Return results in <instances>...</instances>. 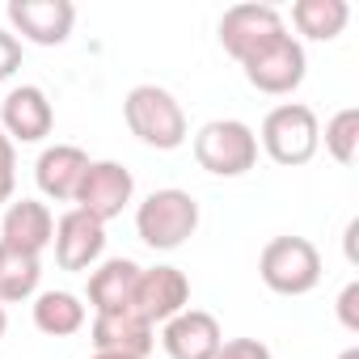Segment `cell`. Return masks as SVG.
<instances>
[{"label":"cell","mask_w":359,"mask_h":359,"mask_svg":"<svg viewBox=\"0 0 359 359\" xmlns=\"http://www.w3.org/2000/svg\"><path fill=\"white\" fill-rule=\"evenodd\" d=\"M123 118L131 127V135L156 152H173L182 148L187 135H191V123H187V110L169 89L161 85H135L127 97H123Z\"/></svg>","instance_id":"cell-1"},{"label":"cell","mask_w":359,"mask_h":359,"mask_svg":"<svg viewBox=\"0 0 359 359\" xmlns=\"http://www.w3.org/2000/svg\"><path fill=\"white\" fill-rule=\"evenodd\" d=\"M199 229V203L182 187H161L135 208V233L148 250H177Z\"/></svg>","instance_id":"cell-2"},{"label":"cell","mask_w":359,"mask_h":359,"mask_svg":"<svg viewBox=\"0 0 359 359\" xmlns=\"http://www.w3.org/2000/svg\"><path fill=\"white\" fill-rule=\"evenodd\" d=\"M262 152L283 165V169H296V165H309L321 148V123L313 114V106L304 102H283L275 106L266 118H262V131H254Z\"/></svg>","instance_id":"cell-3"},{"label":"cell","mask_w":359,"mask_h":359,"mask_svg":"<svg viewBox=\"0 0 359 359\" xmlns=\"http://www.w3.org/2000/svg\"><path fill=\"white\" fill-rule=\"evenodd\" d=\"M258 275L275 296H309L321 283V254L309 237H271L258 254Z\"/></svg>","instance_id":"cell-4"},{"label":"cell","mask_w":359,"mask_h":359,"mask_svg":"<svg viewBox=\"0 0 359 359\" xmlns=\"http://www.w3.org/2000/svg\"><path fill=\"white\" fill-rule=\"evenodd\" d=\"M195 161L212 177H241L258 165V135L241 118H212L195 131Z\"/></svg>","instance_id":"cell-5"},{"label":"cell","mask_w":359,"mask_h":359,"mask_svg":"<svg viewBox=\"0 0 359 359\" xmlns=\"http://www.w3.org/2000/svg\"><path fill=\"white\" fill-rule=\"evenodd\" d=\"M245 81L258 89V93H271V97H287L304 85V72H309V55H304V43L296 34H279L271 39L266 47H258L245 64H241Z\"/></svg>","instance_id":"cell-6"},{"label":"cell","mask_w":359,"mask_h":359,"mask_svg":"<svg viewBox=\"0 0 359 359\" xmlns=\"http://www.w3.org/2000/svg\"><path fill=\"white\" fill-rule=\"evenodd\" d=\"M182 309H191V279L177 266H140L135 292H131V313L144 317L152 330L165 325L169 317H177Z\"/></svg>","instance_id":"cell-7"},{"label":"cell","mask_w":359,"mask_h":359,"mask_svg":"<svg viewBox=\"0 0 359 359\" xmlns=\"http://www.w3.org/2000/svg\"><path fill=\"white\" fill-rule=\"evenodd\" d=\"M131 199H135V177H131L127 165H118V161H89V169H85V177H81L72 203H76L81 212H89L93 220L110 224L114 216L127 212Z\"/></svg>","instance_id":"cell-8"},{"label":"cell","mask_w":359,"mask_h":359,"mask_svg":"<svg viewBox=\"0 0 359 359\" xmlns=\"http://www.w3.org/2000/svg\"><path fill=\"white\" fill-rule=\"evenodd\" d=\"M279 34H287V22L275 5H233L220 18V47L237 64H245L258 47H266Z\"/></svg>","instance_id":"cell-9"},{"label":"cell","mask_w":359,"mask_h":359,"mask_svg":"<svg viewBox=\"0 0 359 359\" xmlns=\"http://www.w3.org/2000/svg\"><path fill=\"white\" fill-rule=\"evenodd\" d=\"M9 26L34 47H60L68 43L76 26V5L72 0H9Z\"/></svg>","instance_id":"cell-10"},{"label":"cell","mask_w":359,"mask_h":359,"mask_svg":"<svg viewBox=\"0 0 359 359\" xmlns=\"http://www.w3.org/2000/svg\"><path fill=\"white\" fill-rule=\"evenodd\" d=\"M55 127V106L39 85H13L0 102V131L13 144H39Z\"/></svg>","instance_id":"cell-11"},{"label":"cell","mask_w":359,"mask_h":359,"mask_svg":"<svg viewBox=\"0 0 359 359\" xmlns=\"http://www.w3.org/2000/svg\"><path fill=\"white\" fill-rule=\"evenodd\" d=\"M51 245H55L60 271H89V266H97L102 254H106V224L93 220L89 212L72 208V212H64V216L55 220Z\"/></svg>","instance_id":"cell-12"},{"label":"cell","mask_w":359,"mask_h":359,"mask_svg":"<svg viewBox=\"0 0 359 359\" xmlns=\"http://www.w3.org/2000/svg\"><path fill=\"white\" fill-rule=\"evenodd\" d=\"M224 342V330L203 309H182L161 325V346L169 359H212Z\"/></svg>","instance_id":"cell-13"},{"label":"cell","mask_w":359,"mask_h":359,"mask_svg":"<svg viewBox=\"0 0 359 359\" xmlns=\"http://www.w3.org/2000/svg\"><path fill=\"white\" fill-rule=\"evenodd\" d=\"M51 237H55V216H51V208L43 199H13L5 208V220H0V245L43 258Z\"/></svg>","instance_id":"cell-14"},{"label":"cell","mask_w":359,"mask_h":359,"mask_svg":"<svg viewBox=\"0 0 359 359\" xmlns=\"http://www.w3.org/2000/svg\"><path fill=\"white\" fill-rule=\"evenodd\" d=\"M89 338H93V351L131 355V359H148V351L156 346V330L144 317H135L131 309H123V313H97L93 325H89Z\"/></svg>","instance_id":"cell-15"},{"label":"cell","mask_w":359,"mask_h":359,"mask_svg":"<svg viewBox=\"0 0 359 359\" xmlns=\"http://www.w3.org/2000/svg\"><path fill=\"white\" fill-rule=\"evenodd\" d=\"M89 169V152L76 148V144H51L39 152L34 161V182L47 199L55 203H72L76 199V187H81V177Z\"/></svg>","instance_id":"cell-16"},{"label":"cell","mask_w":359,"mask_h":359,"mask_svg":"<svg viewBox=\"0 0 359 359\" xmlns=\"http://www.w3.org/2000/svg\"><path fill=\"white\" fill-rule=\"evenodd\" d=\"M135 279H140V262H131V258H106L102 266H93V275H89L93 317L97 313H123V309H131Z\"/></svg>","instance_id":"cell-17"},{"label":"cell","mask_w":359,"mask_h":359,"mask_svg":"<svg viewBox=\"0 0 359 359\" xmlns=\"http://www.w3.org/2000/svg\"><path fill=\"white\" fill-rule=\"evenodd\" d=\"M85 321H89V313H85V304H81V296L76 292H39L34 296V330L39 334H47V338H72V334H81L85 330Z\"/></svg>","instance_id":"cell-18"},{"label":"cell","mask_w":359,"mask_h":359,"mask_svg":"<svg viewBox=\"0 0 359 359\" xmlns=\"http://www.w3.org/2000/svg\"><path fill=\"white\" fill-rule=\"evenodd\" d=\"M351 22L346 0H296L292 5V26L313 39V43H334Z\"/></svg>","instance_id":"cell-19"},{"label":"cell","mask_w":359,"mask_h":359,"mask_svg":"<svg viewBox=\"0 0 359 359\" xmlns=\"http://www.w3.org/2000/svg\"><path fill=\"white\" fill-rule=\"evenodd\" d=\"M39 283H43V258L0 245V304L34 300L39 296Z\"/></svg>","instance_id":"cell-20"},{"label":"cell","mask_w":359,"mask_h":359,"mask_svg":"<svg viewBox=\"0 0 359 359\" xmlns=\"http://www.w3.org/2000/svg\"><path fill=\"white\" fill-rule=\"evenodd\" d=\"M325 152L338 165H355V152H359V110L355 106H342L338 114L325 118Z\"/></svg>","instance_id":"cell-21"},{"label":"cell","mask_w":359,"mask_h":359,"mask_svg":"<svg viewBox=\"0 0 359 359\" xmlns=\"http://www.w3.org/2000/svg\"><path fill=\"white\" fill-rule=\"evenodd\" d=\"M212 359H275V355L262 338H233V342H220Z\"/></svg>","instance_id":"cell-22"},{"label":"cell","mask_w":359,"mask_h":359,"mask_svg":"<svg viewBox=\"0 0 359 359\" xmlns=\"http://www.w3.org/2000/svg\"><path fill=\"white\" fill-rule=\"evenodd\" d=\"M22 68V39L13 30H0V81H13Z\"/></svg>","instance_id":"cell-23"},{"label":"cell","mask_w":359,"mask_h":359,"mask_svg":"<svg viewBox=\"0 0 359 359\" xmlns=\"http://www.w3.org/2000/svg\"><path fill=\"white\" fill-rule=\"evenodd\" d=\"M338 321L346 334H359V283L355 279L338 292Z\"/></svg>","instance_id":"cell-24"},{"label":"cell","mask_w":359,"mask_h":359,"mask_svg":"<svg viewBox=\"0 0 359 359\" xmlns=\"http://www.w3.org/2000/svg\"><path fill=\"white\" fill-rule=\"evenodd\" d=\"M13 191H18V165H0V208L13 203Z\"/></svg>","instance_id":"cell-25"},{"label":"cell","mask_w":359,"mask_h":359,"mask_svg":"<svg viewBox=\"0 0 359 359\" xmlns=\"http://www.w3.org/2000/svg\"><path fill=\"white\" fill-rule=\"evenodd\" d=\"M0 165H18V144L0 131Z\"/></svg>","instance_id":"cell-26"},{"label":"cell","mask_w":359,"mask_h":359,"mask_svg":"<svg viewBox=\"0 0 359 359\" xmlns=\"http://www.w3.org/2000/svg\"><path fill=\"white\" fill-rule=\"evenodd\" d=\"M5 330H9V313H5V304H0V338H5Z\"/></svg>","instance_id":"cell-27"},{"label":"cell","mask_w":359,"mask_h":359,"mask_svg":"<svg viewBox=\"0 0 359 359\" xmlns=\"http://www.w3.org/2000/svg\"><path fill=\"white\" fill-rule=\"evenodd\" d=\"M89 359H131V355H106V351H93Z\"/></svg>","instance_id":"cell-28"},{"label":"cell","mask_w":359,"mask_h":359,"mask_svg":"<svg viewBox=\"0 0 359 359\" xmlns=\"http://www.w3.org/2000/svg\"><path fill=\"white\" fill-rule=\"evenodd\" d=\"M338 359H359V346H346V351H342Z\"/></svg>","instance_id":"cell-29"}]
</instances>
